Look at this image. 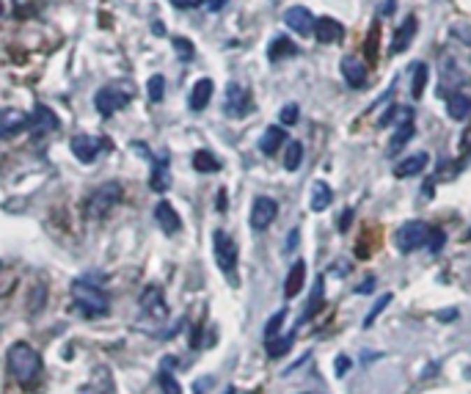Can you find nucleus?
Segmentation results:
<instances>
[{"label":"nucleus","instance_id":"41","mask_svg":"<svg viewBox=\"0 0 471 394\" xmlns=\"http://www.w3.org/2000/svg\"><path fill=\"white\" fill-rule=\"evenodd\" d=\"M174 50L180 52V58H193V44L188 39H182V36L174 39Z\"/></svg>","mask_w":471,"mask_h":394},{"label":"nucleus","instance_id":"7","mask_svg":"<svg viewBox=\"0 0 471 394\" xmlns=\"http://www.w3.org/2000/svg\"><path fill=\"white\" fill-rule=\"evenodd\" d=\"M251 111V94L240 83H229L226 86V99H224V113L229 119H242Z\"/></svg>","mask_w":471,"mask_h":394},{"label":"nucleus","instance_id":"48","mask_svg":"<svg viewBox=\"0 0 471 394\" xmlns=\"http://www.w3.org/2000/svg\"><path fill=\"white\" fill-rule=\"evenodd\" d=\"M461 146H463V152H466V149L471 146V127L466 130V135H463V143H461Z\"/></svg>","mask_w":471,"mask_h":394},{"label":"nucleus","instance_id":"6","mask_svg":"<svg viewBox=\"0 0 471 394\" xmlns=\"http://www.w3.org/2000/svg\"><path fill=\"white\" fill-rule=\"evenodd\" d=\"M212 246H215V262L218 267L235 279V267H237V246L235 240L226 234V232H215L212 234Z\"/></svg>","mask_w":471,"mask_h":394},{"label":"nucleus","instance_id":"28","mask_svg":"<svg viewBox=\"0 0 471 394\" xmlns=\"http://www.w3.org/2000/svg\"><path fill=\"white\" fill-rule=\"evenodd\" d=\"M295 52H298V47L289 42V39H284V36L273 39L270 47H268V58H270V61H282V58H287V55H295Z\"/></svg>","mask_w":471,"mask_h":394},{"label":"nucleus","instance_id":"9","mask_svg":"<svg viewBox=\"0 0 471 394\" xmlns=\"http://www.w3.org/2000/svg\"><path fill=\"white\" fill-rule=\"evenodd\" d=\"M141 309L146 317L152 320H166L168 317V307H166V298H163V290L157 284H149L141 293Z\"/></svg>","mask_w":471,"mask_h":394},{"label":"nucleus","instance_id":"33","mask_svg":"<svg viewBox=\"0 0 471 394\" xmlns=\"http://www.w3.org/2000/svg\"><path fill=\"white\" fill-rule=\"evenodd\" d=\"M146 91H149V99H152V102H160L163 94H166V78H163V75H152L149 83H146Z\"/></svg>","mask_w":471,"mask_h":394},{"label":"nucleus","instance_id":"16","mask_svg":"<svg viewBox=\"0 0 471 394\" xmlns=\"http://www.w3.org/2000/svg\"><path fill=\"white\" fill-rule=\"evenodd\" d=\"M58 127V116L50 111V108H36L34 111V116H31V125H28V130L34 132V135H48Z\"/></svg>","mask_w":471,"mask_h":394},{"label":"nucleus","instance_id":"8","mask_svg":"<svg viewBox=\"0 0 471 394\" xmlns=\"http://www.w3.org/2000/svg\"><path fill=\"white\" fill-rule=\"evenodd\" d=\"M110 146L105 138H94V135H75L72 138V155L80 160V163H94L96 155Z\"/></svg>","mask_w":471,"mask_h":394},{"label":"nucleus","instance_id":"35","mask_svg":"<svg viewBox=\"0 0 471 394\" xmlns=\"http://www.w3.org/2000/svg\"><path fill=\"white\" fill-rule=\"evenodd\" d=\"M45 301H48V287H45V284H34L31 298H28V309H31V311H39V309L45 307Z\"/></svg>","mask_w":471,"mask_h":394},{"label":"nucleus","instance_id":"3","mask_svg":"<svg viewBox=\"0 0 471 394\" xmlns=\"http://www.w3.org/2000/svg\"><path fill=\"white\" fill-rule=\"evenodd\" d=\"M122 199H124V190H122L119 182H105V185H99L94 193L86 199V218L89 220L105 218Z\"/></svg>","mask_w":471,"mask_h":394},{"label":"nucleus","instance_id":"21","mask_svg":"<svg viewBox=\"0 0 471 394\" xmlns=\"http://www.w3.org/2000/svg\"><path fill=\"white\" fill-rule=\"evenodd\" d=\"M414 34H416V17H408L405 20V25H400L397 28V34H394V39H391V52L397 55V52H403L411 39H414Z\"/></svg>","mask_w":471,"mask_h":394},{"label":"nucleus","instance_id":"19","mask_svg":"<svg viewBox=\"0 0 471 394\" xmlns=\"http://www.w3.org/2000/svg\"><path fill=\"white\" fill-rule=\"evenodd\" d=\"M149 185H152V190H157V193H166V190H168L171 179H168V157H166V155L157 157V163H154V169H152V176H149Z\"/></svg>","mask_w":471,"mask_h":394},{"label":"nucleus","instance_id":"45","mask_svg":"<svg viewBox=\"0 0 471 394\" xmlns=\"http://www.w3.org/2000/svg\"><path fill=\"white\" fill-rule=\"evenodd\" d=\"M372 287H375V279L370 276V279H367L361 287H356V293H358V295H367V293H372Z\"/></svg>","mask_w":471,"mask_h":394},{"label":"nucleus","instance_id":"34","mask_svg":"<svg viewBox=\"0 0 471 394\" xmlns=\"http://www.w3.org/2000/svg\"><path fill=\"white\" fill-rule=\"evenodd\" d=\"M157 384H160L163 394H182V386L177 384V378H174L168 370H160V375H157Z\"/></svg>","mask_w":471,"mask_h":394},{"label":"nucleus","instance_id":"46","mask_svg":"<svg viewBox=\"0 0 471 394\" xmlns=\"http://www.w3.org/2000/svg\"><path fill=\"white\" fill-rule=\"evenodd\" d=\"M292 246H298V229H292L287 237V251H292Z\"/></svg>","mask_w":471,"mask_h":394},{"label":"nucleus","instance_id":"27","mask_svg":"<svg viewBox=\"0 0 471 394\" xmlns=\"http://www.w3.org/2000/svg\"><path fill=\"white\" fill-rule=\"evenodd\" d=\"M80 394H113V389H110V372L99 367L94 372V381L89 386H83Z\"/></svg>","mask_w":471,"mask_h":394},{"label":"nucleus","instance_id":"39","mask_svg":"<svg viewBox=\"0 0 471 394\" xmlns=\"http://www.w3.org/2000/svg\"><path fill=\"white\" fill-rule=\"evenodd\" d=\"M444 243H447V234H444L441 229H430V237H427L430 251H433V254H438V251L444 248Z\"/></svg>","mask_w":471,"mask_h":394},{"label":"nucleus","instance_id":"43","mask_svg":"<svg viewBox=\"0 0 471 394\" xmlns=\"http://www.w3.org/2000/svg\"><path fill=\"white\" fill-rule=\"evenodd\" d=\"M171 6L174 8H196V6H201V0H171Z\"/></svg>","mask_w":471,"mask_h":394},{"label":"nucleus","instance_id":"42","mask_svg":"<svg viewBox=\"0 0 471 394\" xmlns=\"http://www.w3.org/2000/svg\"><path fill=\"white\" fill-rule=\"evenodd\" d=\"M347 370H350V358H347V356H339V358H336V375H345Z\"/></svg>","mask_w":471,"mask_h":394},{"label":"nucleus","instance_id":"5","mask_svg":"<svg viewBox=\"0 0 471 394\" xmlns=\"http://www.w3.org/2000/svg\"><path fill=\"white\" fill-rule=\"evenodd\" d=\"M130 99H133V91H130V88L105 86V88H99V91H96L94 105H96V111H99L102 116H113V113H119L122 108H127V105H130Z\"/></svg>","mask_w":471,"mask_h":394},{"label":"nucleus","instance_id":"22","mask_svg":"<svg viewBox=\"0 0 471 394\" xmlns=\"http://www.w3.org/2000/svg\"><path fill=\"white\" fill-rule=\"evenodd\" d=\"M331 199H333V193H331L328 182L317 179V182L312 185V202H309V207H312L314 213H323V210L331 207Z\"/></svg>","mask_w":471,"mask_h":394},{"label":"nucleus","instance_id":"4","mask_svg":"<svg viewBox=\"0 0 471 394\" xmlns=\"http://www.w3.org/2000/svg\"><path fill=\"white\" fill-rule=\"evenodd\" d=\"M427 237H430V226H427L424 220H405V223L397 229L394 243H397V248H400V251L411 254V251H416V248L427 246Z\"/></svg>","mask_w":471,"mask_h":394},{"label":"nucleus","instance_id":"36","mask_svg":"<svg viewBox=\"0 0 471 394\" xmlns=\"http://www.w3.org/2000/svg\"><path fill=\"white\" fill-rule=\"evenodd\" d=\"M323 304V279H317V287H314V293H312V301L306 304V311H303V320H309L317 309L314 307H320Z\"/></svg>","mask_w":471,"mask_h":394},{"label":"nucleus","instance_id":"49","mask_svg":"<svg viewBox=\"0 0 471 394\" xmlns=\"http://www.w3.org/2000/svg\"><path fill=\"white\" fill-rule=\"evenodd\" d=\"M224 394H235V389H226V392H224Z\"/></svg>","mask_w":471,"mask_h":394},{"label":"nucleus","instance_id":"31","mask_svg":"<svg viewBox=\"0 0 471 394\" xmlns=\"http://www.w3.org/2000/svg\"><path fill=\"white\" fill-rule=\"evenodd\" d=\"M427 78H430V69L424 64H416L414 66V80H411V94L419 99L424 94V86H427Z\"/></svg>","mask_w":471,"mask_h":394},{"label":"nucleus","instance_id":"29","mask_svg":"<svg viewBox=\"0 0 471 394\" xmlns=\"http://www.w3.org/2000/svg\"><path fill=\"white\" fill-rule=\"evenodd\" d=\"M300 163H303V143L292 141V143L287 146V155H284V169H287V171H298Z\"/></svg>","mask_w":471,"mask_h":394},{"label":"nucleus","instance_id":"1","mask_svg":"<svg viewBox=\"0 0 471 394\" xmlns=\"http://www.w3.org/2000/svg\"><path fill=\"white\" fill-rule=\"evenodd\" d=\"M8 372L22 389H34L42 381V356L28 342H14L8 348Z\"/></svg>","mask_w":471,"mask_h":394},{"label":"nucleus","instance_id":"10","mask_svg":"<svg viewBox=\"0 0 471 394\" xmlns=\"http://www.w3.org/2000/svg\"><path fill=\"white\" fill-rule=\"evenodd\" d=\"M276 216H279V204L273 199H268V196H259L254 202V207H251V226L256 232H265L276 220Z\"/></svg>","mask_w":471,"mask_h":394},{"label":"nucleus","instance_id":"44","mask_svg":"<svg viewBox=\"0 0 471 394\" xmlns=\"http://www.w3.org/2000/svg\"><path fill=\"white\" fill-rule=\"evenodd\" d=\"M350 220H353V210H345V216H342V220H336V226H339V232H347V226H350Z\"/></svg>","mask_w":471,"mask_h":394},{"label":"nucleus","instance_id":"47","mask_svg":"<svg viewBox=\"0 0 471 394\" xmlns=\"http://www.w3.org/2000/svg\"><path fill=\"white\" fill-rule=\"evenodd\" d=\"M229 0H207V6H210V11H221L224 6H226Z\"/></svg>","mask_w":471,"mask_h":394},{"label":"nucleus","instance_id":"18","mask_svg":"<svg viewBox=\"0 0 471 394\" xmlns=\"http://www.w3.org/2000/svg\"><path fill=\"white\" fill-rule=\"evenodd\" d=\"M424 169H427V155H424V152H416V155H408L405 160H400V163L394 166V176L405 179V176L419 174Z\"/></svg>","mask_w":471,"mask_h":394},{"label":"nucleus","instance_id":"20","mask_svg":"<svg viewBox=\"0 0 471 394\" xmlns=\"http://www.w3.org/2000/svg\"><path fill=\"white\" fill-rule=\"evenodd\" d=\"M303 281H306V262H298L292 265L289 276H287V284H284V295L287 298H295L300 290H303Z\"/></svg>","mask_w":471,"mask_h":394},{"label":"nucleus","instance_id":"23","mask_svg":"<svg viewBox=\"0 0 471 394\" xmlns=\"http://www.w3.org/2000/svg\"><path fill=\"white\" fill-rule=\"evenodd\" d=\"M447 113H449V119L463 122L471 113V97H466V94H452L449 102H447Z\"/></svg>","mask_w":471,"mask_h":394},{"label":"nucleus","instance_id":"11","mask_svg":"<svg viewBox=\"0 0 471 394\" xmlns=\"http://www.w3.org/2000/svg\"><path fill=\"white\" fill-rule=\"evenodd\" d=\"M31 125V116L20 108H3L0 111V138H11L17 132L28 130Z\"/></svg>","mask_w":471,"mask_h":394},{"label":"nucleus","instance_id":"13","mask_svg":"<svg viewBox=\"0 0 471 394\" xmlns=\"http://www.w3.org/2000/svg\"><path fill=\"white\" fill-rule=\"evenodd\" d=\"M342 36H345V28H342V22H336L333 17L314 20V39L320 44H333V42H339Z\"/></svg>","mask_w":471,"mask_h":394},{"label":"nucleus","instance_id":"25","mask_svg":"<svg viewBox=\"0 0 471 394\" xmlns=\"http://www.w3.org/2000/svg\"><path fill=\"white\" fill-rule=\"evenodd\" d=\"M414 132H416L414 122H405V125H400V127H397V132L391 135V141H389V155H397V152H403V149H405V143L414 138Z\"/></svg>","mask_w":471,"mask_h":394},{"label":"nucleus","instance_id":"37","mask_svg":"<svg viewBox=\"0 0 471 394\" xmlns=\"http://www.w3.org/2000/svg\"><path fill=\"white\" fill-rule=\"evenodd\" d=\"M14 284H17V276H14L11 270H3V267H0V298H6V295L14 290Z\"/></svg>","mask_w":471,"mask_h":394},{"label":"nucleus","instance_id":"50","mask_svg":"<svg viewBox=\"0 0 471 394\" xmlns=\"http://www.w3.org/2000/svg\"><path fill=\"white\" fill-rule=\"evenodd\" d=\"M469 237H471V232H469Z\"/></svg>","mask_w":471,"mask_h":394},{"label":"nucleus","instance_id":"38","mask_svg":"<svg viewBox=\"0 0 471 394\" xmlns=\"http://www.w3.org/2000/svg\"><path fill=\"white\" fill-rule=\"evenodd\" d=\"M389 304H391V295H389V293H386V295H383V298H377V301H375V307L370 309V314H367V320H364V325H367V328H370V325H372V323H375V317H377V314H380V311H383V309L389 307Z\"/></svg>","mask_w":471,"mask_h":394},{"label":"nucleus","instance_id":"12","mask_svg":"<svg viewBox=\"0 0 471 394\" xmlns=\"http://www.w3.org/2000/svg\"><path fill=\"white\" fill-rule=\"evenodd\" d=\"M284 22H287L298 36L314 34V17H312V11H309L306 6H292V8H287Z\"/></svg>","mask_w":471,"mask_h":394},{"label":"nucleus","instance_id":"51","mask_svg":"<svg viewBox=\"0 0 471 394\" xmlns=\"http://www.w3.org/2000/svg\"><path fill=\"white\" fill-rule=\"evenodd\" d=\"M0 11H3V8H0Z\"/></svg>","mask_w":471,"mask_h":394},{"label":"nucleus","instance_id":"2","mask_svg":"<svg viewBox=\"0 0 471 394\" xmlns=\"http://www.w3.org/2000/svg\"><path fill=\"white\" fill-rule=\"evenodd\" d=\"M72 301H75V309L89 317V320H96V317H105L110 311V304H108V295L89 284V281H75L72 284Z\"/></svg>","mask_w":471,"mask_h":394},{"label":"nucleus","instance_id":"32","mask_svg":"<svg viewBox=\"0 0 471 394\" xmlns=\"http://www.w3.org/2000/svg\"><path fill=\"white\" fill-rule=\"evenodd\" d=\"M284 317H287V309H279V311L268 320V328H265V342H270V339H276V337L282 334Z\"/></svg>","mask_w":471,"mask_h":394},{"label":"nucleus","instance_id":"15","mask_svg":"<svg viewBox=\"0 0 471 394\" xmlns=\"http://www.w3.org/2000/svg\"><path fill=\"white\" fill-rule=\"evenodd\" d=\"M154 218H157L160 229H163L166 234H177V232L182 229V220H180L177 210H174L168 202H157V207H154Z\"/></svg>","mask_w":471,"mask_h":394},{"label":"nucleus","instance_id":"30","mask_svg":"<svg viewBox=\"0 0 471 394\" xmlns=\"http://www.w3.org/2000/svg\"><path fill=\"white\" fill-rule=\"evenodd\" d=\"M292 339H295V334L270 339V342H268V356H270V358H282L284 353H289V348H292Z\"/></svg>","mask_w":471,"mask_h":394},{"label":"nucleus","instance_id":"17","mask_svg":"<svg viewBox=\"0 0 471 394\" xmlns=\"http://www.w3.org/2000/svg\"><path fill=\"white\" fill-rule=\"evenodd\" d=\"M212 80L210 78H201L196 86H193V91H190V111H204L207 105H210V99H212Z\"/></svg>","mask_w":471,"mask_h":394},{"label":"nucleus","instance_id":"40","mask_svg":"<svg viewBox=\"0 0 471 394\" xmlns=\"http://www.w3.org/2000/svg\"><path fill=\"white\" fill-rule=\"evenodd\" d=\"M298 116H300V113H298V105L289 102V105H284L282 108V125H295Z\"/></svg>","mask_w":471,"mask_h":394},{"label":"nucleus","instance_id":"24","mask_svg":"<svg viewBox=\"0 0 471 394\" xmlns=\"http://www.w3.org/2000/svg\"><path fill=\"white\" fill-rule=\"evenodd\" d=\"M284 141H287V132H284V127H268L265 135L259 138V149H262L265 155H276Z\"/></svg>","mask_w":471,"mask_h":394},{"label":"nucleus","instance_id":"14","mask_svg":"<svg viewBox=\"0 0 471 394\" xmlns=\"http://www.w3.org/2000/svg\"><path fill=\"white\" fill-rule=\"evenodd\" d=\"M342 75H345V80H347V86L350 88H361L364 86V80H367V66H364L361 58L347 55V58L342 61Z\"/></svg>","mask_w":471,"mask_h":394},{"label":"nucleus","instance_id":"26","mask_svg":"<svg viewBox=\"0 0 471 394\" xmlns=\"http://www.w3.org/2000/svg\"><path fill=\"white\" fill-rule=\"evenodd\" d=\"M193 169L198 171V174H212V171H221V160L212 155V152H196L193 155Z\"/></svg>","mask_w":471,"mask_h":394}]
</instances>
